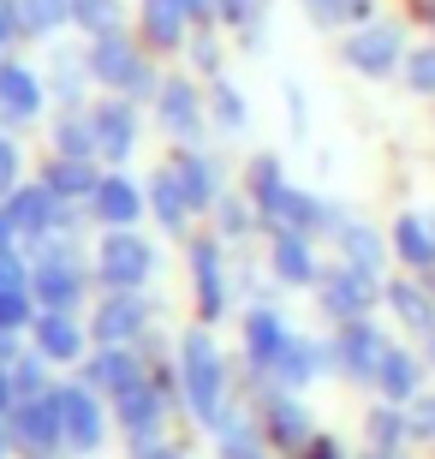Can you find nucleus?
I'll return each mask as SVG.
<instances>
[{"instance_id": "f257e3e1", "label": "nucleus", "mask_w": 435, "mask_h": 459, "mask_svg": "<svg viewBox=\"0 0 435 459\" xmlns=\"http://www.w3.org/2000/svg\"><path fill=\"white\" fill-rule=\"evenodd\" d=\"M394 54H400V36H394V30H364L358 42H352V60H358L364 72H387V66H394Z\"/></svg>"}, {"instance_id": "f03ea898", "label": "nucleus", "mask_w": 435, "mask_h": 459, "mask_svg": "<svg viewBox=\"0 0 435 459\" xmlns=\"http://www.w3.org/2000/svg\"><path fill=\"white\" fill-rule=\"evenodd\" d=\"M412 84H418V90H435V48H423L418 60H412Z\"/></svg>"}, {"instance_id": "7ed1b4c3", "label": "nucleus", "mask_w": 435, "mask_h": 459, "mask_svg": "<svg viewBox=\"0 0 435 459\" xmlns=\"http://www.w3.org/2000/svg\"><path fill=\"white\" fill-rule=\"evenodd\" d=\"M423 429H435V400H430V406H423Z\"/></svg>"}]
</instances>
